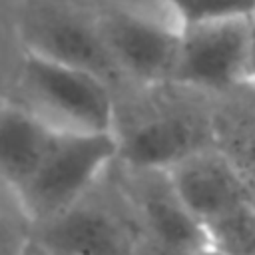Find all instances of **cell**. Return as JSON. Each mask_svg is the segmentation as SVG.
Wrapping results in <instances>:
<instances>
[{"mask_svg": "<svg viewBox=\"0 0 255 255\" xmlns=\"http://www.w3.org/2000/svg\"><path fill=\"white\" fill-rule=\"evenodd\" d=\"M96 14L106 48L128 86H167L177 60L181 26L137 6H108Z\"/></svg>", "mask_w": 255, "mask_h": 255, "instance_id": "8992f818", "label": "cell"}, {"mask_svg": "<svg viewBox=\"0 0 255 255\" xmlns=\"http://www.w3.org/2000/svg\"><path fill=\"white\" fill-rule=\"evenodd\" d=\"M118 159L116 131L56 129L38 171L18 193L32 223L50 219L82 199L112 171Z\"/></svg>", "mask_w": 255, "mask_h": 255, "instance_id": "277c9868", "label": "cell"}, {"mask_svg": "<svg viewBox=\"0 0 255 255\" xmlns=\"http://www.w3.org/2000/svg\"><path fill=\"white\" fill-rule=\"evenodd\" d=\"M56 128L18 100L0 102V181L16 195L38 171Z\"/></svg>", "mask_w": 255, "mask_h": 255, "instance_id": "30bf717a", "label": "cell"}, {"mask_svg": "<svg viewBox=\"0 0 255 255\" xmlns=\"http://www.w3.org/2000/svg\"><path fill=\"white\" fill-rule=\"evenodd\" d=\"M20 46L88 70L110 82L118 92L126 86L106 48L94 12L86 14L60 2L40 0L22 20Z\"/></svg>", "mask_w": 255, "mask_h": 255, "instance_id": "ba28073f", "label": "cell"}, {"mask_svg": "<svg viewBox=\"0 0 255 255\" xmlns=\"http://www.w3.org/2000/svg\"><path fill=\"white\" fill-rule=\"evenodd\" d=\"M32 227L20 197L0 181V255H30Z\"/></svg>", "mask_w": 255, "mask_h": 255, "instance_id": "8fae6325", "label": "cell"}, {"mask_svg": "<svg viewBox=\"0 0 255 255\" xmlns=\"http://www.w3.org/2000/svg\"><path fill=\"white\" fill-rule=\"evenodd\" d=\"M149 108L118 122L120 163L131 167L169 169L189 153L217 143V116L183 100L187 90L177 86L153 88Z\"/></svg>", "mask_w": 255, "mask_h": 255, "instance_id": "3957f363", "label": "cell"}, {"mask_svg": "<svg viewBox=\"0 0 255 255\" xmlns=\"http://www.w3.org/2000/svg\"><path fill=\"white\" fill-rule=\"evenodd\" d=\"M217 143L237 161L249 183L255 187V128H235L231 131L229 128H223L217 118Z\"/></svg>", "mask_w": 255, "mask_h": 255, "instance_id": "4fadbf2b", "label": "cell"}, {"mask_svg": "<svg viewBox=\"0 0 255 255\" xmlns=\"http://www.w3.org/2000/svg\"><path fill=\"white\" fill-rule=\"evenodd\" d=\"M135 255H157V253H155V251H151L149 247H145V249H141V251H139V253H135Z\"/></svg>", "mask_w": 255, "mask_h": 255, "instance_id": "2e32d148", "label": "cell"}, {"mask_svg": "<svg viewBox=\"0 0 255 255\" xmlns=\"http://www.w3.org/2000/svg\"><path fill=\"white\" fill-rule=\"evenodd\" d=\"M114 177L151 251L157 255H195L211 249L207 229L179 197L167 169L131 167L118 161Z\"/></svg>", "mask_w": 255, "mask_h": 255, "instance_id": "5b68a950", "label": "cell"}, {"mask_svg": "<svg viewBox=\"0 0 255 255\" xmlns=\"http://www.w3.org/2000/svg\"><path fill=\"white\" fill-rule=\"evenodd\" d=\"M247 80L255 82V18L249 26V50H247Z\"/></svg>", "mask_w": 255, "mask_h": 255, "instance_id": "5bb4252c", "label": "cell"}, {"mask_svg": "<svg viewBox=\"0 0 255 255\" xmlns=\"http://www.w3.org/2000/svg\"><path fill=\"white\" fill-rule=\"evenodd\" d=\"M14 84L18 102L56 129L116 131L118 90L88 70L20 46Z\"/></svg>", "mask_w": 255, "mask_h": 255, "instance_id": "6da1fadb", "label": "cell"}, {"mask_svg": "<svg viewBox=\"0 0 255 255\" xmlns=\"http://www.w3.org/2000/svg\"><path fill=\"white\" fill-rule=\"evenodd\" d=\"M195 255H223V253H219L215 249H207V251H201V253H195Z\"/></svg>", "mask_w": 255, "mask_h": 255, "instance_id": "9a60e30c", "label": "cell"}, {"mask_svg": "<svg viewBox=\"0 0 255 255\" xmlns=\"http://www.w3.org/2000/svg\"><path fill=\"white\" fill-rule=\"evenodd\" d=\"M179 197L205 229L255 203L237 161L219 145H207L167 169Z\"/></svg>", "mask_w": 255, "mask_h": 255, "instance_id": "9c48e42d", "label": "cell"}, {"mask_svg": "<svg viewBox=\"0 0 255 255\" xmlns=\"http://www.w3.org/2000/svg\"><path fill=\"white\" fill-rule=\"evenodd\" d=\"M251 18L181 26V40L169 86L197 94H223L247 82Z\"/></svg>", "mask_w": 255, "mask_h": 255, "instance_id": "52a82bcc", "label": "cell"}, {"mask_svg": "<svg viewBox=\"0 0 255 255\" xmlns=\"http://www.w3.org/2000/svg\"><path fill=\"white\" fill-rule=\"evenodd\" d=\"M139 221L112 171L82 199L32 227L30 255H135Z\"/></svg>", "mask_w": 255, "mask_h": 255, "instance_id": "7a4b0ae2", "label": "cell"}, {"mask_svg": "<svg viewBox=\"0 0 255 255\" xmlns=\"http://www.w3.org/2000/svg\"><path fill=\"white\" fill-rule=\"evenodd\" d=\"M167 6L177 18L179 26L231 20V18H255V0H157Z\"/></svg>", "mask_w": 255, "mask_h": 255, "instance_id": "7c38bea8", "label": "cell"}]
</instances>
